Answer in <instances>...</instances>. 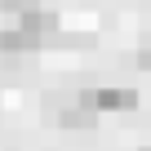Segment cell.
I'll list each match as a JSON object with an SVG mask.
<instances>
[{
  "mask_svg": "<svg viewBox=\"0 0 151 151\" xmlns=\"http://www.w3.org/2000/svg\"><path fill=\"white\" fill-rule=\"evenodd\" d=\"M80 102L93 107V111H133V107H138V93H133V89H116V85H107V89H89Z\"/></svg>",
  "mask_w": 151,
  "mask_h": 151,
  "instance_id": "cell-1",
  "label": "cell"
},
{
  "mask_svg": "<svg viewBox=\"0 0 151 151\" xmlns=\"http://www.w3.org/2000/svg\"><path fill=\"white\" fill-rule=\"evenodd\" d=\"M18 27L27 31V36H36V40H45L53 27H58V18L49 14V9H36V5H18Z\"/></svg>",
  "mask_w": 151,
  "mask_h": 151,
  "instance_id": "cell-2",
  "label": "cell"
},
{
  "mask_svg": "<svg viewBox=\"0 0 151 151\" xmlns=\"http://www.w3.org/2000/svg\"><path fill=\"white\" fill-rule=\"evenodd\" d=\"M93 120H98V111L85 107V102H80V107H62V111H58V124H62V129H93Z\"/></svg>",
  "mask_w": 151,
  "mask_h": 151,
  "instance_id": "cell-3",
  "label": "cell"
},
{
  "mask_svg": "<svg viewBox=\"0 0 151 151\" xmlns=\"http://www.w3.org/2000/svg\"><path fill=\"white\" fill-rule=\"evenodd\" d=\"M40 40L36 36H27L22 27H14V31H0V53H31Z\"/></svg>",
  "mask_w": 151,
  "mask_h": 151,
  "instance_id": "cell-4",
  "label": "cell"
},
{
  "mask_svg": "<svg viewBox=\"0 0 151 151\" xmlns=\"http://www.w3.org/2000/svg\"><path fill=\"white\" fill-rule=\"evenodd\" d=\"M18 5H27V0H0V9H18Z\"/></svg>",
  "mask_w": 151,
  "mask_h": 151,
  "instance_id": "cell-5",
  "label": "cell"
},
{
  "mask_svg": "<svg viewBox=\"0 0 151 151\" xmlns=\"http://www.w3.org/2000/svg\"><path fill=\"white\" fill-rule=\"evenodd\" d=\"M142 151H151V147H142Z\"/></svg>",
  "mask_w": 151,
  "mask_h": 151,
  "instance_id": "cell-6",
  "label": "cell"
}]
</instances>
